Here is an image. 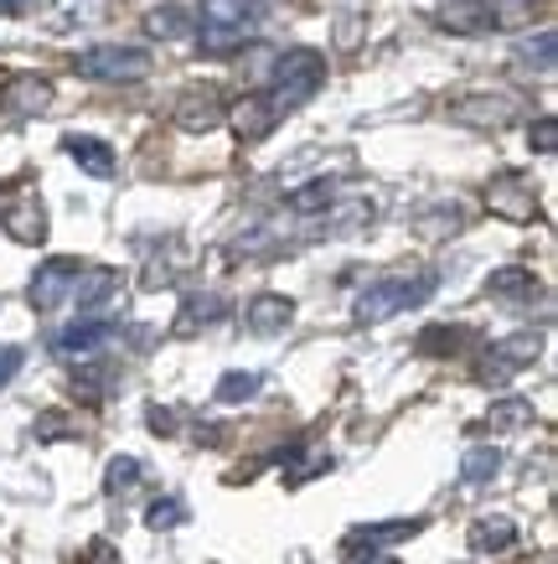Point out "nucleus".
Instances as JSON below:
<instances>
[{
  "instance_id": "f257e3e1",
  "label": "nucleus",
  "mask_w": 558,
  "mask_h": 564,
  "mask_svg": "<svg viewBox=\"0 0 558 564\" xmlns=\"http://www.w3.org/2000/svg\"><path fill=\"white\" fill-rule=\"evenodd\" d=\"M538 17L533 0H450L435 11V26L450 36H486V32H512Z\"/></svg>"
},
{
  "instance_id": "f03ea898",
  "label": "nucleus",
  "mask_w": 558,
  "mask_h": 564,
  "mask_svg": "<svg viewBox=\"0 0 558 564\" xmlns=\"http://www.w3.org/2000/svg\"><path fill=\"white\" fill-rule=\"evenodd\" d=\"M440 291V274L435 270H419V274H389V280H372L368 291L352 301V316L362 326H378L389 322V316H398V311H414L424 306L429 295Z\"/></svg>"
},
{
  "instance_id": "7ed1b4c3",
  "label": "nucleus",
  "mask_w": 558,
  "mask_h": 564,
  "mask_svg": "<svg viewBox=\"0 0 558 564\" xmlns=\"http://www.w3.org/2000/svg\"><path fill=\"white\" fill-rule=\"evenodd\" d=\"M259 17H264V0H203V11H197V42H203V52L222 57V52L243 47L259 32Z\"/></svg>"
},
{
  "instance_id": "20e7f679",
  "label": "nucleus",
  "mask_w": 558,
  "mask_h": 564,
  "mask_svg": "<svg viewBox=\"0 0 558 564\" xmlns=\"http://www.w3.org/2000/svg\"><path fill=\"white\" fill-rule=\"evenodd\" d=\"M326 84V57L316 47H289L274 57V73H270V94L264 99L274 104V115H289L300 109L305 99H316V88Z\"/></svg>"
},
{
  "instance_id": "39448f33",
  "label": "nucleus",
  "mask_w": 558,
  "mask_h": 564,
  "mask_svg": "<svg viewBox=\"0 0 558 564\" xmlns=\"http://www.w3.org/2000/svg\"><path fill=\"white\" fill-rule=\"evenodd\" d=\"M73 68L94 78V84H140V78H151V52L124 47V42H99V47L78 52Z\"/></svg>"
},
{
  "instance_id": "423d86ee",
  "label": "nucleus",
  "mask_w": 558,
  "mask_h": 564,
  "mask_svg": "<svg viewBox=\"0 0 558 564\" xmlns=\"http://www.w3.org/2000/svg\"><path fill=\"white\" fill-rule=\"evenodd\" d=\"M538 352H543L538 332H512V337H502V343L491 347V358L475 368V378H481V383H507L517 368L538 362Z\"/></svg>"
},
{
  "instance_id": "0eeeda50",
  "label": "nucleus",
  "mask_w": 558,
  "mask_h": 564,
  "mask_svg": "<svg viewBox=\"0 0 558 564\" xmlns=\"http://www.w3.org/2000/svg\"><path fill=\"white\" fill-rule=\"evenodd\" d=\"M450 115L460 124H471V130H507L517 120V99H507V94H466V99L450 104Z\"/></svg>"
},
{
  "instance_id": "6e6552de",
  "label": "nucleus",
  "mask_w": 558,
  "mask_h": 564,
  "mask_svg": "<svg viewBox=\"0 0 558 564\" xmlns=\"http://www.w3.org/2000/svg\"><path fill=\"white\" fill-rule=\"evenodd\" d=\"M78 270H84V264H78V259H68V254L47 259V264L32 274V306L36 311H57L73 295V280H78Z\"/></svg>"
},
{
  "instance_id": "1a4fd4ad",
  "label": "nucleus",
  "mask_w": 558,
  "mask_h": 564,
  "mask_svg": "<svg viewBox=\"0 0 558 564\" xmlns=\"http://www.w3.org/2000/svg\"><path fill=\"white\" fill-rule=\"evenodd\" d=\"M119 326L109 322V316H94V311H84V316H78V322L73 326H63V332H57V352H63V358H94V352H99L103 343H109V337H114Z\"/></svg>"
},
{
  "instance_id": "9d476101",
  "label": "nucleus",
  "mask_w": 558,
  "mask_h": 564,
  "mask_svg": "<svg viewBox=\"0 0 558 564\" xmlns=\"http://www.w3.org/2000/svg\"><path fill=\"white\" fill-rule=\"evenodd\" d=\"M486 207L496 213V218L527 223L533 213H538V197H533V187H527L523 176H496V182L486 187Z\"/></svg>"
},
{
  "instance_id": "9b49d317",
  "label": "nucleus",
  "mask_w": 558,
  "mask_h": 564,
  "mask_svg": "<svg viewBox=\"0 0 558 564\" xmlns=\"http://www.w3.org/2000/svg\"><path fill=\"white\" fill-rule=\"evenodd\" d=\"M295 322V301L280 291H264L249 301V311H243V326L254 332V337H280L285 326Z\"/></svg>"
},
{
  "instance_id": "f8f14e48",
  "label": "nucleus",
  "mask_w": 558,
  "mask_h": 564,
  "mask_svg": "<svg viewBox=\"0 0 558 564\" xmlns=\"http://www.w3.org/2000/svg\"><path fill=\"white\" fill-rule=\"evenodd\" d=\"M228 124H233L238 140H264L280 124V115H274V104L264 99V94H249V99H238L233 109H228Z\"/></svg>"
},
{
  "instance_id": "ddd939ff",
  "label": "nucleus",
  "mask_w": 558,
  "mask_h": 564,
  "mask_svg": "<svg viewBox=\"0 0 558 564\" xmlns=\"http://www.w3.org/2000/svg\"><path fill=\"white\" fill-rule=\"evenodd\" d=\"M145 32L161 36V42H182V36L197 32V11L182 6V0H161L151 17H145Z\"/></svg>"
},
{
  "instance_id": "4468645a",
  "label": "nucleus",
  "mask_w": 558,
  "mask_h": 564,
  "mask_svg": "<svg viewBox=\"0 0 558 564\" xmlns=\"http://www.w3.org/2000/svg\"><path fill=\"white\" fill-rule=\"evenodd\" d=\"M114 291H119V274L114 270H103V264H94V270H88V264H84V270H78V280H73V295H68V301L78 311H99Z\"/></svg>"
},
{
  "instance_id": "2eb2a0df",
  "label": "nucleus",
  "mask_w": 558,
  "mask_h": 564,
  "mask_svg": "<svg viewBox=\"0 0 558 564\" xmlns=\"http://www.w3.org/2000/svg\"><path fill=\"white\" fill-rule=\"evenodd\" d=\"M63 151L78 161V172L88 176H114V145L99 135H68L63 140Z\"/></svg>"
},
{
  "instance_id": "dca6fc26",
  "label": "nucleus",
  "mask_w": 558,
  "mask_h": 564,
  "mask_svg": "<svg viewBox=\"0 0 558 564\" xmlns=\"http://www.w3.org/2000/svg\"><path fill=\"white\" fill-rule=\"evenodd\" d=\"M466 544L475 549V554H502V549L517 544V523L502 513H491V518H475L471 533H466Z\"/></svg>"
},
{
  "instance_id": "f3484780",
  "label": "nucleus",
  "mask_w": 558,
  "mask_h": 564,
  "mask_svg": "<svg viewBox=\"0 0 558 564\" xmlns=\"http://www.w3.org/2000/svg\"><path fill=\"white\" fill-rule=\"evenodd\" d=\"M47 104H52V84L47 78H36V73L6 84V109H11V115H42Z\"/></svg>"
},
{
  "instance_id": "a211bd4d",
  "label": "nucleus",
  "mask_w": 558,
  "mask_h": 564,
  "mask_svg": "<svg viewBox=\"0 0 558 564\" xmlns=\"http://www.w3.org/2000/svg\"><path fill=\"white\" fill-rule=\"evenodd\" d=\"M176 124H182L186 135H207V130L222 124V104L212 94H186L182 109H176Z\"/></svg>"
},
{
  "instance_id": "6ab92c4d",
  "label": "nucleus",
  "mask_w": 558,
  "mask_h": 564,
  "mask_svg": "<svg viewBox=\"0 0 558 564\" xmlns=\"http://www.w3.org/2000/svg\"><path fill=\"white\" fill-rule=\"evenodd\" d=\"M424 533V518H393V523H357L347 533V544H398V539H414Z\"/></svg>"
},
{
  "instance_id": "aec40b11",
  "label": "nucleus",
  "mask_w": 558,
  "mask_h": 564,
  "mask_svg": "<svg viewBox=\"0 0 558 564\" xmlns=\"http://www.w3.org/2000/svg\"><path fill=\"white\" fill-rule=\"evenodd\" d=\"M6 234L17 243H42L47 239V213H42V203H21L6 213Z\"/></svg>"
},
{
  "instance_id": "412c9836",
  "label": "nucleus",
  "mask_w": 558,
  "mask_h": 564,
  "mask_svg": "<svg viewBox=\"0 0 558 564\" xmlns=\"http://www.w3.org/2000/svg\"><path fill=\"white\" fill-rule=\"evenodd\" d=\"M533 291H538L533 270H517V264H507V270H491L486 274V295H496V301H527Z\"/></svg>"
},
{
  "instance_id": "4be33fe9",
  "label": "nucleus",
  "mask_w": 558,
  "mask_h": 564,
  "mask_svg": "<svg viewBox=\"0 0 558 564\" xmlns=\"http://www.w3.org/2000/svg\"><path fill=\"white\" fill-rule=\"evenodd\" d=\"M496 471H502V451H496V445H471V451H466V462H460V477L471 481V487L491 481Z\"/></svg>"
},
{
  "instance_id": "5701e85b",
  "label": "nucleus",
  "mask_w": 558,
  "mask_h": 564,
  "mask_svg": "<svg viewBox=\"0 0 558 564\" xmlns=\"http://www.w3.org/2000/svg\"><path fill=\"white\" fill-rule=\"evenodd\" d=\"M337 203V187L331 182H305L300 192H289V213H300V218H316V213H326V207Z\"/></svg>"
},
{
  "instance_id": "b1692460",
  "label": "nucleus",
  "mask_w": 558,
  "mask_h": 564,
  "mask_svg": "<svg viewBox=\"0 0 558 564\" xmlns=\"http://www.w3.org/2000/svg\"><path fill=\"white\" fill-rule=\"evenodd\" d=\"M280 466H285L289 481H310L316 471H331V456H321V451H305V445H289L285 456H280Z\"/></svg>"
},
{
  "instance_id": "393cba45",
  "label": "nucleus",
  "mask_w": 558,
  "mask_h": 564,
  "mask_svg": "<svg viewBox=\"0 0 558 564\" xmlns=\"http://www.w3.org/2000/svg\"><path fill=\"white\" fill-rule=\"evenodd\" d=\"M486 425L502 435V430H517V425H533V404L527 399H517V393H507V399H496L486 414Z\"/></svg>"
},
{
  "instance_id": "a878e982",
  "label": "nucleus",
  "mask_w": 558,
  "mask_h": 564,
  "mask_svg": "<svg viewBox=\"0 0 558 564\" xmlns=\"http://www.w3.org/2000/svg\"><path fill=\"white\" fill-rule=\"evenodd\" d=\"M140 471H145V466H140L135 456H114V462L103 466V492H109V497L135 492V487H140Z\"/></svg>"
},
{
  "instance_id": "bb28decb",
  "label": "nucleus",
  "mask_w": 558,
  "mask_h": 564,
  "mask_svg": "<svg viewBox=\"0 0 558 564\" xmlns=\"http://www.w3.org/2000/svg\"><path fill=\"white\" fill-rule=\"evenodd\" d=\"M466 326H429L419 337V352H429V358H445V352H456V347H466Z\"/></svg>"
},
{
  "instance_id": "cd10ccee",
  "label": "nucleus",
  "mask_w": 558,
  "mask_h": 564,
  "mask_svg": "<svg viewBox=\"0 0 558 564\" xmlns=\"http://www.w3.org/2000/svg\"><path fill=\"white\" fill-rule=\"evenodd\" d=\"M259 383H264L259 373H238V368H233V373L218 378V399H222V404H249V399L259 393Z\"/></svg>"
},
{
  "instance_id": "c85d7f7f",
  "label": "nucleus",
  "mask_w": 558,
  "mask_h": 564,
  "mask_svg": "<svg viewBox=\"0 0 558 564\" xmlns=\"http://www.w3.org/2000/svg\"><path fill=\"white\" fill-rule=\"evenodd\" d=\"M523 68H538V73H554V26H543L538 36H527L523 42Z\"/></svg>"
},
{
  "instance_id": "c756f323",
  "label": "nucleus",
  "mask_w": 558,
  "mask_h": 564,
  "mask_svg": "<svg viewBox=\"0 0 558 564\" xmlns=\"http://www.w3.org/2000/svg\"><path fill=\"white\" fill-rule=\"evenodd\" d=\"M182 518H186V502H182V497H155L151 508H145V523H151V529H176Z\"/></svg>"
},
{
  "instance_id": "7c9ffc66",
  "label": "nucleus",
  "mask_w": 558,
  "mask_h": 564,
  "mask_svg": "<svg viewBox=\"0 0 558 564\" xmlns=\"http://www.w3.org/2000/svg\"><path fill=\"white\" fill-rule=\"evenodd\" d=\"M527 145H533L538 155H554L558 151V120H554V115H538V120L527 124Z\"/></svg>"
},
{
  "instance_id": "2f4dec72",
  "label": "nucleus",
  "mask_w": 558,
  "mask_h": 564,
  "mask_svg": "<svg viewBox=\"0 0 558 564\" xmlns=\"http://www.w3.org/2000/svg\"><path fill=\"white\" fill-rule=\"evenodd\" d=\"M218 316H222V301H218V295H207V301H186V316H182V332H192V326H197V322H218Z\"/></svg>"
},
{
  "instance_id": "473e14b6",
  "label": "nucleus",
  "mask_w": 558,
  "mask_h": 564,
  "mask_svg": "<svg viewBox=\"0 0 558 564\" xmlns=\"http://www.w3.org/2000/svg\"><path fill=\"white\" fill-rule=\"evenodd\" d=\"M68 435H73V425L63 414H42L36 420V441H68Z\"/></svg>"
},
{
  "instance_id": "72a5a7b5",
  "label": "nucleus",
  "mask_w": 558,
  "mask_h": 564,
  "mask_svg": "<svg viewBox=\"0 0 558 564\" xmlns=\"http://www.w3.org/2000/svg\"><path fill=\"white\" fill-rule=\"evenodd\" d=\"M21 358H26L21 347H0V389H6V383L21 373Z\"/></svg>"
},
{
  "instance_id": "f704fd0d",
  "label": "nucleus",
  "mask_w": 558,
  "mask_h": 564,
  "mask_svg": "<svg viewBox=\"0 0 558 564\" xmlns=\"http://www.w3.org/2000/svg\"><path fill=\"white\" fill-rule=\"evenodd\" d=\"M88 564H119V560H114V544L94 539V544H88Z\"/></svg>"
},
{
  "instance_id": "c9c22d12",
  "label": "nucleus",
  "mask_w": 558,
  "mask_h": 564,
  "mask_svg": "<svg viewBox=\"0 0 558 564\" xmlns=\"http://www.w3.org/2000/svg\"><path fill=\"white\" fill-rule=\"evenodd\" d=\"M26 11V0H0V17H21Z\"/></svg>"
},
{
  "instance_id": "e433bc0d",
  "label": "nucleus",
  "mask_w": 558,
  "mask_h": 564,
  "mask_svg": "<svg viewBox=\"0 0 558 564\" xmlns=\"http://www.w3.org/2000/svg\"><path fill=\"white\" fill-rule=\"evenodd\" d=\"M151 425H155V430H171V425H176V420H171L166 410H151Z\"/></svg>"
},
{
  "instance_id": "4c0bfd02",
  "label": "nucleus",
  "mask_w": 558,
  "mask_h": 564,
  "mask_svg": "<svg viewBox=\"0 0 558 564\" xmlns=\"http://www.w3.org/2000/svg\"><path fill=\"white\" fill-rule=\"evenodd\" d=\"M362 564H398V560H393V554H368Z\"/></svg>"
}]
</instances>
